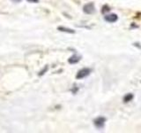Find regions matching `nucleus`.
Wrapping results in <instances>:
<instances>
[{
	"label": "nucleus",
	"instance_id": "nucleus-11",
	"mask_svg": "<svg viewBox=\"0 0 141 133\" xmlns=\"http://www.w3.org/2000/svg\"><path fill=\"white\" fill-rule=\"evenodd\" d=\"M28 2H29V3H38L39 2V0H28Z\"/></svg>",
	"mask_w": 141,
	"mask_h": 133
},
{
	"label": "nucleus",
	"instance_id": "nucleus-12",
	"mask_svg": "<svg viewBox=\"0 0 141 133\" xmlns=\"http://www.w3.org/2000/svg\"><path fill=\"white\" fill-rule=\"evenodd\" d=\"M12 2H14V3H19V2H21L22 0H12Z\"/></svg>",
	"mask_w": 141,
	"mask_h": 133
},
{
	"label": "nucleus",
	"instance_id": "nucleus-4",
	"mask_svg": "<svg viewBox=\"0 0 141 133\" xmlns=\"http://www.w3.org/2000/svg\"><path fill=\"white\" fill-rule=\"evenodd\" d=\"M104 20L109 23H114V22H116L118 20V16L117 14L116 13H110V14H106L104 16Z\"/></svg>",
	"mask_w": 141,
	"mask_h": 133
},
{
	"label": "nucleus",
	"instance_id": "nucleus-7",
	"mask_svg": "<svg viewBox=\"0 0 141 133\" xmlns=\"http://www.w3.org/2000/svg\"><path fill=\"white\" fill-rule=\"evenodd\" d=\"M57 29L59 31H62V32H65V33H69V34H74V33H75V30H73V29H72V28H65V27H58Z\"/></svg>",
	"mask_w": 141,
	"mask_h": 133
},
{
	"label": "nucleus",
	"instance_id": "nucleus-13",
	"mask_svg": "<svg viewBox=\"0 0 141 133\" xmlns=\"http://www.w3.org/2000/svg\"><path fill=\"white\" fill-rule=\"evenodd\" d=\"M132 28H139V26L135 25V24H132Z\"/></svg>",
	"mask_w": 141,
	"mask_h": 133
},
{
	"label": "nucleus",
	"instance_id": "nucleus-5",
	"mask_svg": "<svg viewBox=\"0 0 141 133\" xmlns=\"http://www.w3.org/2000/svg\"><path fill=\"white\" fill-rule=\"evenodd\" d=\"M81 60V56L80 55H77V54H74V55H72L71 58L68 60V62H69L70 64H76L78 63L79 60Z\"/></svg>",
	"mask_w": 141,
	"mask_h": 133
},
{
	"label": "nucleus",
	"instance_id": "nucleus-6",
	"mask_svg": "<svg viewBox=\"0 0 141 133\" xmlns=\"http://www.w3.org/2000/svg\"><path fill=\"white\" fill-rule=\"evenodd\" d=\"M133 98H134V95H133V94L128 93V94H126V95H124V97H123V103H128V102H130V101H132Z\"/></svg>",
	"mask_w": 141,
	"mask_h": 133
},
{
	"label": "nucleus",
	"instance_id": "nucleus-9",
	"mask_svg": "<svg viewBox=\"0 0 141 133\" xmlns=\"http://www.w3.org/2000/svg\"><path fill=\"white\" fill-rule=\"evenodd\" d=\"M48 69H49V68H48V66H46V67H45V68H44L43 69H42V71L39 73V75H43L44 74H45V73L48 71Z\"/></svg>",
	"mask_w": 141,
	"mask_h": 133
},
{
	"label": "nucleus",
	"instance_id": "nucleus-2",
	"mask_svg": "<svg viewBox=\"0 0 141 133\" xmlns=\"http://www.w3.org/2000/svg\"><path fill=\"white\" fill-rule=\"evenodd\" d=\"M107 119L103 116H99L94 120V124L97 129H103L105 126V122Z\"/></svg>",
	"mask_w": 141,
	"mask_h": 133
},
{
	"label": "nucleus",
	"instance_id": "nucleus-8",
	"mask_svg": "<svg viewBox=\"0 0 141 133\" xmlns=\"http://www.w3.org/2000/svg\"><path fill=\"white\" fill-rule=\"evenodd\" d=\"M110 11V7L108 5H105L102 6V12L103 14H106L107 12H109Z\"/></svg>",
	"mask_w": 141,
	"mask_h": 133
},
{
	"label": "nucleus",
	"instance_id": "nucleus-10",
	"mask_svg": "<svg viewBox=\"0 0 141 133\" xmlns=\"http://www.w3.org/2000/svg\"><path fill=\"white\" fill-rule=\"evenodd\" d=\"M132 44H133V46L137 47V48H139V50H141V44H140V43L136 42V43H133Z\"/></svg>",
	"mask_w": 141,
	"mask_h": 133
},
{
	"label": "nucleus",
	"instance_id": "nucleus-3",
	"mask_svg": "<svg viewBox=\"0 0 141 133\" xmlns=\"http://www.w3.org/2000/svg\"><path fill=\"white\" fill-rule=\"evenodd\" d=\"M83 12L86 14H93L95 12V6L94 3H87L83 6Z\"/></svg>",
	"mask_w": 141,
	"mask_h": 133
},
{
	"label": "nucleus",
	"instance_id": "nucleus-1",
	"mask_svg": "<svg viewBox=\"0 0 141 133\" xmlns=\"http://www.w3.org/2000/svg\"><path fill=\"white\" fill-rule=\"evenodd\" d=\"M91 72H92V69H91V68H82V69H80L79 72L77 73L76 79L80 80V79H83V78H85V77H87L88 75L91 74Z\"/></svg>",
	"mask_w": 141,
	"mask_h": 133
}]
</instances>
